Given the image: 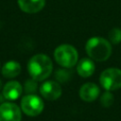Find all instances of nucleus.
I'll list each match as a JSON object with an SVG mask.
<instances>
[{
    "instance_id": "obj_3",
    "label": "nucleus",
    "mask_w": 121,
    "mask_h": 121,
    "mask_svg": "<svg viewBox=\"0 0 121 121\" xmlns=\"http://www.w3.org/2000/svg\"><path fill=\"white\" fill-rule=\"evenodd\" d=\"M54 59L63 68H72L78 63V53L71 44H60L54 51Z\"/></svg>"
},
{
    "instance_id": "obj_13",
    "label": "nucleus",
    "mask_w": 121,
    "mask_h": 121,
    "mask_svg": "<svg viewBox=\"0 0 121 121\" xmlns=\"http://www.w3.org/2000/svg\"><path fill=\"white\" fill-rule=\"evenodd\" d=\"M70 68H64V69H60L56 72L55 78L58 81L60 82H66L67 80H70L72 78V71L69 70Z\"/></svg>"
},
{
    "instance_id": "obj_6",
    "label": "nucleus",
    "mask_w": 121,
    "mask_h": 121,
    "mask_svg": "<svg viewBox=\"0 0 121 121\" xmlns=\"http://www.w3.org/2000/svg\"><path fill=\"white\" fill-rule=\"evenodd\" d=\"M62 90L59 82L54 80H46L40 86V94L46 100H56L61 95Z\"/></svg>"
},
{
    "instance_id": "obj_15",
    "label": "nucleus",
    "mask_w": 121,
    "mask_h": 121,
    "mask_svg": "<svg viewBox=\"0 0 121 121\" xmlns=\"http://www.w3.org/2000/svg\"><path fill=\"white\" fill-rule=\"evenodd\" d=\"M113 100H114V97L112 95V94L110 92V91H107L105 92L101 96H100V104L105 107V108H108L110 106L112 105L113 103Z\"/></svg>"
},
{
    "instance_id": "obj_12",
    "label": "nucleus",
    "mask_w": 121,
    "mask_h": 121,
    "mask_svg": "<svg viewBox=\"0 0 121 121\" xmlns=\"http://www.w3.org/2000/svg\"><path fill=\"white\" fill-rule=\"evenodd\" d=\"M21 73V65L15 60L7 61L2 68V75L7 78L17 77Z\"/></svg>"
},
{
    "instance_id": "obj_8",
    "label": "nucleus",
    "mask_w": 121,
    "mask_h": 121,
    "mask_svg": "<svg viewBox=\"0 0 121 121\" xmlns=\"http://www.w3.org/2000/svg\"><path fill=\"white\" fill-rule=\"evenodd\" d=\"M100 90L95 83H84L79 89V96L85 102H93L99 95Z\"/></svg>"
},
{
    "instance_id": "obj_14",
    "label": "nucleus",
    "mask_w": 121,
    "mask_h": 121,
    "mask_svg": "<svg viewBox=\"0 0 121 121\" xmlns=\"http://www.w3.org/2000/svg\"><path fill=\"white\" fill-rule=\"evenodd\" d=\"M109 40L111 43L118 44L121 43V29L118 27H113L109 32Z\"/></svg>"
},
{
    "instance_id": "obj_2",
    "label": "nucleus",
    "mask_w": 121,
    "mask_h": 121,
    "mask_svg": "<svg viewBox=\"0 0 121 121\" xmlns=\"http://www.w3.org/2000/svg\"><path fill=\"white\" fill-rule=\"evenodd\" d=\"M86 53L90 59L96 61H105L112 55V44L102 37H92L85 44Z\"/></svg>"
},
{
    "instance_id": "obj_5",
    "label": "nucleus",
    "mask_w": 121,
    "mask_h": 121,
    "mask_svg": "<svg viewBox=\"0 0 121 121\" xmlns=\"http://www.w3.org/2000/svg\"><path fill=\"white\" fill-rule=\"evenodd\" d=\"M44 108L43 99L33 94L26 95L21 100V110L28 116L39 115Z\"/></svg>"
},
{
    "instance_id": "obj_9",
    "label": "nucleus",
    "mask_w": 121,
    "mask_h": 121,
    "mask_svg": "<svg viewBox=\"0 0 121 121\" xmlns=\"http://www.w3.org/2000/svg\"><path fill=\"white\" fill-rule=\"evenodd\" d=\"M23 92V87L22 85L15 80L9 81L8 83L5 84L3 88V95L6 99L8 100H15L17 99Z\"/></svg>"
},
{
    "instance_id": "obj_7",
    "label": "nucleus",
    "mask_w": 121,
    "mask_h": 121,
    "mask_svg": "<svg viewBox=\"0 0 121 121\" xmlns=\"http://www.w3.org/2000/svg\"><path fill=\"white\" fill-rule=\"evenodd\" d=\"M22 114L20 108L11 102L0 105V121H21Z\"/></svg>"
},
{
    "instance_id": "obj_16",
    "label": "nucleus",
    "mask_w": 121,
    "mask_h": 121,
    "mask_svg": "<svg viewBox=\"0 0 121 121\" xmlns=\"http://www.w3.org/2000/svg\"><path fill=\"white\" fill-rule=\"evenodd\" d=\"M35 81H37V80H35V79H31V80H28L26 83V91H27V92H32V91H35V87H36V83H35Z\"/></svg>"
},
{
    "instance_id": "obj_10",
    "label": "nucleus",
    "mask_w": 121,
    "mask_h": 121,
    "mask_svg": "<svg viewBox=\"0 0 121 121\" xmlns=\"http://www.w3.org/2000/svg\"><path fill=\"white\" fill-rule=\"evenodd\" d=\"M17 2L19 8L26 13H37L45 5V0H17Z\"/></svg>"
},
{
    "instance_id": "obj_11",
    "label": "nucleus",
    "mask_w": 121,
    "mask_h": 121,
    "mask_svg": "<svg viewBox=\"0 0 121 121\" xmlns=\"http://www.w3.org/2000/svg\"><path fill=\"white\" fill-rule=\"evenodd\" d=\"M95 70V62L90 58H82L77 63V73L82 78L91 77Z\"/></svg>"
},
{
    "instance_id": "obj_1",
    "label": "nucleus",
    "mask_w": 121,
    "mask_h": 121,
    "mask_svg": "<svg viewBox=\"0 0 121 121\" xmlns=\"http://www.w3.org/2000/svg\"><path fill=\"white\" fill-rule=\"evenodd\" d=\"M27 70L33 79L37 81H43L51 75L53 63L47 55L36 54L28 60Z\"/></svg>"
},
{
    "instance_id": "obj_4",
    "label": "nucleus",
    "mask_w": 121,
    "mask_h": 121,
    "mask_svg": "<svg viewBox=\"0 0 121 121\" xmlns=\"http://www.w3.org/2000/svg\"><path fill=\"white\" fill-rule=\"evenodd\" d=\"M100 85L106 91H115L121 88V70L118 68L105 69L99 77Z\"/></svg>"
}]
</instances>
